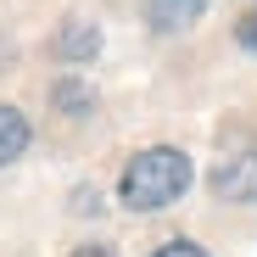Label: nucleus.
Here are the masks:
<instances>
[{"mask_svg": "<svg viewBox=\"0 0 257 257\" xmlns=\"http://www.w3.org/2000/svg\"><path fill=\"white\" fill-rule=\"evenodd\" d=\"M123 201L135 207V212H151V207H168V201H179L190 190V157L174 151V146H151L140 151L135 162L123 168Z\"/></svg>", "mask_w": 257, "mask_h": 257, "instance_id": "1", "label": "nucleus"}, {"mask_svg": "<svg viewBox=\"0 0 257 257\" xmlns=\"http://www.w3.org/2000/svg\"><path fill=\"white\" fill-rule=\"evenodd\" d=\"M212 190L224 201H257V146L229 151L218 168H212Z\"/></svg>", "mask_w": 257, "mask_h": 257, "instance_id": "2", "label": "nucleus"}, {"mask_svg": "<svg viewBox=\"0 0 257 257\" xmlns=\"http://www.w3.org/2000/svg\"><path fill=\"white\" fill-rule=\"evenodd\" d=\"M207 12V0H146V23L157 34H179Z\"/></svg>", "mask_w": 257, "mask_h": 257, "instance_id": "3", "label": "nucleus"}, {"mask_svg": "<svg viewBox=\"0 0 257 257\" xmlns=\"http://www.w3.org/2000/svg\"><path fill=\"white\" fill-rule=\"evenodd\" d=\"M28 151V117L17 106H0V168Z\"/></svg>", "mask_w": 257, "mask_h": 257, "instance_id": "4", "label": "nucleus"}, {"mask_svg": "<svg viewBox=\"0 0 257 257\" xmlns=\"http://www.w3.org/2000/svg\"><path fill=\"white\" fill-rule=\"evenodd\" d=\"M56 51H62L67 62H90V56L101 51V34H95L90 23H67V28L56 34Z\"/></svg>", "mask_w": 257, "mask_h": 257, "instance_id": "5", "label": "nucleus"}, {"mask_svg": "<svg viewBox=\"0 0 257 257\" xmlns=\"http://www.w3.org/2000/svg\"><path fill=\"white\" fill-rule=\"evenodd\" d=\"M56 106H67L73 117H84L90 112V90H84V84H56Z\"/></svg>", "mask_w": 257, "mask_h": 257, "instance_id": "6", "label": "nucleus"}, {"mask_svg": "<svg viewBox=\"0 0 257 257\" xmlns=\"http://www.w3.org/2000/svg\"><path fill=\"white\" fill-rule=\"evenodd\" d=\"M235 39H240L246 51H257V12H246V17L235 23Z\"/></svg>", "mask_w": 257, "mask_h": 257, "instance_id": "7", "label": "nucleus"}, {"mask_svg": "<svg viewBox=\"0 0 257 257\" xmlns=\"http://www.w3.org/2000/svg\"><path fill=\"white\" fill-rule=\"evenodd\" d=\"M157 257H207V251H201V246H190V240H168Z\"/></svg>", "mask_w": 257, "mask_h": 257, "instance_id": "8", "label": "nucleus"}, {"mask_svg": "<svg viewBox=\"0 0 257 257\" xmlns=\"http://www.w3.org/2000/svg\"><path fill=\"white\" fill-rule=\"evenodd\" d=\"M73 257H117V251H112V246H78Z\"/></svg>", "mask_w": 257, "mask_h": 257, "instance_id": "9", "label": "nucleus"}]
</instances>
